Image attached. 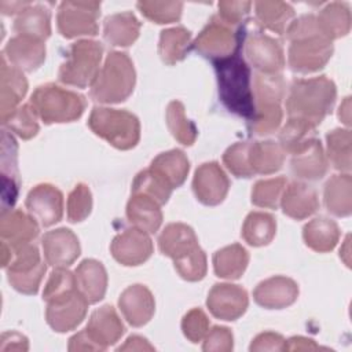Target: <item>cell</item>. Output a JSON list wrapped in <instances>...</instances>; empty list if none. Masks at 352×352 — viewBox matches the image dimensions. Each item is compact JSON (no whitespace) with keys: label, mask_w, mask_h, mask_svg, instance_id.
<instances>
[{"label":"cell","mask_w":352,"mask_h":352,"mask_svg":"<svg viewBox=\"0 0 352 352\" xmlns=\"http://www.w3.org/2000/svg\"><path fill=\"white\" fill-rule=\"evenodd\" d=\"M250 7V1H220L217 16L230 26L239 25L248 16Z\"/></svg>","instance_id":"55"},{"label":"cell","mask_w":352,"mask_h":352,"mask_svg":"<svg viewBox=\"0 0 352 352\" xmlns=\"http://www.w3.org/2000/svg\"><path fill=\"white\" fill-rule=\"evenodd\" d=\"M182 330L187 340L191 342H199L205 338L209 330V319L199 308L188 311L182 320Z\"/></svg>","instance_id":"53"},{"label":"cell","mask_w":352,"mask_h":352,"mask_svg":"<svg viewBox=\"0 0 352 352\" xmlns=\"http://www.w3.org/2000/svg\"><path fill=\"white\" fill-rule=\"evenodd\" d=\"M254 114L250 120V131L264 136L275 132L282 121L280 102L285 95V82L279 74L257 73L253 80Z\"/></svg>","instance_id":"5"},{"label":"cell","mask_w":352,"mask_h":352,"mask_svg":"<svg viewBox=\"0 0 352 352\" xmlns=\"http://www.w3.org/2000/svg\"><path fill=\"white\" fill-rule=\"evenodd\" d=\"M213 66L217 76L219 98L224 107L250 121L254 114L252 72L242 58L241 50L230 56L213 60Z\"/></svg>","instance_id":"3"},{"label":"cell","mask_w":352,"mask_h":352,"mask_svg":"<svg viewBox=\"0 0 352 352\" xmlns=\"http://www.w3.org/2000/svg\"><path fill=\"white\" fill-rule=\"evenodd\" d=\"M230 188V180L217 162H205L194 173L192 191L199 202L214 206L224 201Z\"/></svg>","instance_id":"14"},{"label":"cell","mask_w":352,"mask_h":352,"mask_svg":"<svg viewBox=\"0 0 352 352\" xmlns=\"http://www.w3.org/2000/svg\"><path fill=\"white\" fill-rule=\"evenodd\" d=\"M336 96V84L326 76L294 80L286 96L287 118L316 128L331 111Z\"/></svg>","instance_id":"2"},{"label":"cell","mask_w":352,"mask_h":352,"mask_svg":"<svg viewBox=\"0 0 352 352\" xmlns=\"http://www.w3.org/2000/svg\"><path fill=\"white\" fill-rule=\"evenodd\" d=\"M158 248L162 254L173 261L179 260L199 248L194 230L183 223L168 224L158 236Z\"/></svg>","instance_id":"26"},{"label":"cell","mask_w":352,"mask_h":352,"mask_svg":"<svg viewBox=\"0 0 352 352\" xmlns=\"http://www.w3.org/2000/svg\"><path fill=\"white\" fill-rule=\"evenodd\" d=\"M256 21L263 29L283 34L294 16V10L283 1H257L254 3Z\"/></svg>","instance_id":"36"},{"label":"cell","mask_w":352,"mask_h":352,"mask_svg":"<svg viewBox=\"0 0 352 352\" xmlns=\"http://www.w3.org/2000/svg\"><path fill=\"white\" fill-rule=\"evenodd\" d=\"M118 307L125 320L133 326H144L154 315L155 301L151 292L143 285H131L120 296Z\"/></svg>","instance_id":"20"},{"label":"cell","mask_w":352,"mask_h":352,"mask_svg":"<svg viewBox=\"0 0 352 352\" xmlns=\"http://www.w3.org/2000/svg\"><path fill=\"white\" fill-rule=\"evenodd\" d=\"M138 8L155 23H172L180 19L183 3L180 1H139Z\"/></svg>","instance_id":"46"},{"label":"cell","mask_w":352,"mask_h":352,"mask_svg":"<svg viewBox=\"0 0 352 352\" xmlns=\"http://www.w3.org/2000/svg\"><path fill=\"white\" fill-rule=\"evenodd\" d=\"M276 232V220L265 212H252L245 219L242 227V238L250 246L268 245Z\"/></svg>","instance_id":"40"},{"label":"cell","mask_w":352,"mask_h":352,"mask_svg":"<svg viewBox=\"0 0 352 352\" xmlns=\"http://www.w3.org/2000/svg\"><path fill=\"white\" fill-rule=\"evenodd\" d=\"M92 209V195L88 186L80 183L67 198V219L72 223L85 220Z\"/></svg>","instance_id":"51"},{"label":"cell","mask_w":352,"mask_h":352,"mask_svg":"<svg viewBox=\"0 0 352 352\" xmlns=\"http://www.w3.org/2000/svg\"><path fill=\"white\" fill-rule=\"evenodd\" d=\"M16 36L44 41L51 34V12L43 4H30L18 14L14 22Z\"/></svg>","instance_id":"32"},{"label":"cell","mask_w":352,"mask_h":352,"mask_svg":"<svg viewBox=\"0 0 352 352\" xmlns=\"http://www.w3.org/2000/svg\"><path fill=\"white\" fill-rule=\"evenodd\" d=\"M322 349L314 340L305 337H292L285 342V351H318Z\"/></svg>","instance_id":"59"},{"label":"cell","mask_w":352,"mask_h":352,"mask_svg":"<svg viewBox=\"0 0 352 352\" xmlns=\"http://www.w3.org/2000/svg\"><path fill=\"white\" fill-rule=\"evenodd\" d=\"M3 56L21 72H34L45 59V45L41 40L15 36L4 47Z\"/></svg>","instance_id":"21"},{"label":"cell","mask_w":352,"mask_h":352,"mask_svg":"<svg viewBox=\"0 0 352 352\" xmlns=\"http://www.w3.org/2000/svg\"><path fill=\"white\" fill-rule=\"evenodd\" d=\"M191 44V33L183 26L165 29L160 34L158 54L164 63L175 65L186 58Z\"/></svg>","instance_id":"39"},{"label":"cell","mask_w":352,"mask_h":352,"mask_svg":"<svg viewBox=\"0 0 352 352\" xmlns=\"http://www.w3.org/2000/svg\"><path fill=\"white\" fill-rule=\"evenodd\" d=\"M245 55L249 63L263 74H279L285 66V55L280 44L260 32L245 41Z\"/></svg>","instance_id":"13"},{"label":"cell","mask_w":352,"mask_h":352,"mask_svg":"<svg viewBox=\"0 0 352 352\" xmlns=\"http://www.w3.org/2000/svg\"><path fill=\"white\" fill-rule=\"evenodd\" d=\"M153 351L154 346L148 344V341L140 336H131L124 345L118 348V351Z\"/></svg>","instance_id":"60"},{"label":"cell","mask_w":352,"mask_h":352,"mask_svg":"<svg viewBox=\"0 0 352 352\" xmlns=\"http://www.w3.org/2000/svg\"><path fill=\"white\" fill-rule=\"evenodd\" d=\"M30 3L28 1H1L0 3V8H1V12L6 14V15H12L15 12H22L26 7H29Z\"/></svg>","instance_id":"61"},{"label":"cell","mask_w":352,"mask_h":352,"mask_svg":"<svg viewBox=\"0 0 352 352\" xmlns=\"http://www.w3.org/2000/svg\"><path fill=\"white\" fill-rule=\"evenodd\" d=\"M248 157L253 175H271L282 168L285 151L274 140L250 142Z\"/></svg>","instance_id":"31"},{"label":"cell","mask_w":352,"mask_h":352,"mask_svg":"<svg viewBox=\"0 0 352 352\" xmlns=\"http://www.w3.org/2000/svg\"><path fill=\"white\" fill-rule=\"evenodd\" d=\"M326 142L327 158L331 165L338 170L348 172L351 169V131L341 128L334 129L326 135Z\"/></svg>","instance_id":"43"},{"label":"cell","mask_w":352,"mask_h":352,"mask_svg":"<svg viewBox=\"0 0 352 352\" xmlns=\"http://www.w3.org/2000/svg\"><path fill=\"white\" fill-rule=\"evenodd\" d=\"M320 32L329 38H340L351 29V11L346 3L333 1L320 10L316 16Z\"/></svg>","instance_id":"37"},{"label":"cell","mask_w":352,"mask_h":352,"mask_svg":"<svg viewBox=\"0 0 352 352\" xmlns=\"http://www.w3.org/2000/svg\"><path fill=\"white\" fill-rule=\"evenodd\" d=\"M315 129L316 128L302 121L287 118V122L279 133V144L285 153L293 155L305 148L312 140L316 139Z\"/></svg>","instance_id":"41"},{"label":"cell","mask_w":352,"mask_h":352,"mask_svg":"<svg viewBox=\"0 0 352 352\" xmlns=\"http://www.w3.org/2000/svg\"><path fill=\"white\" fill-rule=\"evenodd\" d=\"M234 337L230 329L223 326H213L205 336L202 345L204 351H221L228 352L234 346Z\"/></svg>","instance_id":"54"},{"label":"cell","mask_w":352,"mask_h":352,"mask_svg":"<svg viewBox=\"0 0 352 352\" xmlns=\"http://www.w3.org/2000/svg\"><path fill=\"white\" fill-rule=\"evenodd\" d=\"M135 81L136 74L131 58L125 52L113 51L92 82L89 95L99 103H120L131 96Z\"/></svg>","instance_id":"4"},{"label":"cell","mask_w":352,"mask_h":352,"mask_svg":"<svg viewBox=\"0 0 352 352\" xmlns=\"http://www.w3.org/2000/svg\"><path fill=\"white\" fill-rule=\"evenodd\" d=\"M351 98H345V100L342 102V104L340 106V111H338V117H340V120L344 122V124H346V125H349V120H351V111H349V109H351V100H349Z\"/></svg>","instance_id":"62"},{"label":"cell","mask_w":352,"mask_h":352,"mask_svg":"<svg viewBox=\"0 0 352 352\" xmlns=\"http://www.w3.org/2000/svg\"><path fill=\"white\" fill-rule=\"evenodd\" d=\"M29 103L44 124L72 122L81 117L87 106L82 95L55 84L37 87Z\"/></svg>","instance_id":"6"},{"label":"cell","mask_w":352,"mask_h":352,"mask_svg":"<svg viewBox=\"0 0 352 352\" xmlns=\"http://www.w3.org/2000/svg\"><path fill=\"white\" fill-rule=\"evenodd\" d=\"M210 314L221 320H236L249 305L248 293L238 285L216 283L206 300Z\"/></svg>","instance_id":"15"},{"label":"cell","mask_w":352,"mask_h":352,"mask_svg":"<svg viewBox=\"0 0 352 352\" xmlns=\"http://www.w3.org/2000/svg\"><path fill=\"white\" fill-rule=\"evenodd\" d=\"M110 250L120 264L139 265L153 254V242L146 231L132 227L114 236Z\"/></svg>","instance_id":"16"},{"label":"cell","mask_w":352,"mask_h":352,"mask_svg":"<svg viewBox=\"0 0 352 352\" xmlns=\"http://www.w3.org/2000/svg\"><path fill=\"white\" fill-rule=\"evenodd\" d=\"M102 55L103 47L99 41L80 40L73 43L59 67L60 82L77 88L91 87L100 70Z\"/></svg>","instance_id":"8"},{"label":"cell","mask_w":352,"mask_h":352,"mask_svg":"<svg viewBox=\"0 0 352 352\" xmlns=\"http://www.w3.org/2000/svg\"><path fill=\"white\" fill-rule=\"evenodd\" d=\"M140 22L133 12H117L109 15L103 23L104 40L113 47H128L139 37Z\"/></svg>","instance_id":"30"},{"label":"cell","mask_w":352,"mask_h":352,"mask_svg":"<svg viewBox=\"0 0 352 352\" xmlns=\"http://www.w3.org/2000/svg\"><path fill=\"white\" fill-rule=\"evenodd\" d=\"M11 250L12 256L6 267L8 282L19 293L36 294L47 270L37 246L30 242L14 246Z\"/></svg>","instance_id":"9"},{"label":"cell","mask_w":352,"mask_h":352,"mask_svg":"<svg viewBox=\"0 0 352 352\" xmlns=\"http://www.w3.org/2000/svg\"><path fill=\"white\" fill-rule=\"evenodd\" d=\"M298 297L297 283L287 276H271L260 282L254 292V301L267 309H282L292 305Z\"/></svg>","instance_id":"19"},{"label":"cell","mask_w":352,"mask_h":352,"mask_svg":"<svg viewBox=\"0 0 352 352\" xmlns=\"http://www.w3.org/2000/svg\"><path fill=\"white\" fill-rule=\"evenodd\" d=\"M88 126L95 135L120 150L135 147L140 139L139 120L126 110L94 107L88 118Z\"/></svg>","instance_id":"7"},{"label":"cell","mask_w":352,"mask_h":352,"mask_svg":"<svg viewBox=\"0 0 352 352\" xmlns=\"http://www.w3.org/2000/svg\"><path fill=\"white\" fill-rule=\"evenodd\" d=\"M88 301L77 289L59 296L47 302V323L58 333H66L76 329L87 315Z\"/></svg>","instance_id":"12"},{"label":"cell","mask_w":352,"mask_h":352,"mask_svg":"<svg viewBox=\"0 0 352 352\" xmlns=\"http://www.w3.org/2000/svg\"><path fill=\"white\" fill-rule=\"evenodd\" d=\"M29 213L43 226L50 227L58 223L63 216V195L52 184H38L33 187L26 197Z\"/></svg>","instance_id":"17"},{"label":"cell","mask_w":352,"mask_h":352,"mask_svg":"<svg viewBox=\"0 0 352 352\" xmlns=\"http://www.w3.org/2000/svg\"><path fill=\"white\" fill-rule=\"evenodd\" d=\"M166 124L172 136L184 146H191L198 135V131L184 113V106L180 100H172L166 109Z\"/></svg>","instance_id":"42"},{"label":"cell","mask_w":352,"mask_h":352,"mask_svg":"<svg viewBox=\"0 0 352 352\" xmlns=\"http://www.w3.org/2000/svg\"><path fill=\"white\" fill-rule=\"evenodd\" d=\"M280 205L286 216L302 220L319 209V199L315 188L311 186L301 182H292L285 187Z\"/></svg>","instance_id":"24"},{"label":"cell","mask_w":352,"mask_h":352,"mask_svg":"<svg viewBox=\"0 0 352 352\" xmlns=\"http://www.w3.org/2000/svg\"><path fill=\"white\" fill-rule=\"evenodd\" d=\"M161 179H164L172 188L180 187L188 173L190 162L187 155L177 148L158 154L150 165Z\"/></svg>","instance_id":"33"},{"label":"cell","mask_w":352,"mask_h":352,"mask_svg":"<svg viewBox=\"0 0 352 352\" xmlns=\"http://www.w3.org/2000/svg\"><path fill=\"white\" fill-rule=\"evenodd\" d=\"M1 82H0V116L4 124L18 109L19 102L26 95L28 81L23 73L8 65L1 55Z\"/></svg>","instance_id":"23"},{"label":"cell","mask_w":352,"mask_h":352,"mask_svg":"<svg viewBox=\"0 0 352 352\" xmlns=\"http://www.w3.org/2000/svg\"><path fill=\"white\" fill-rule=\"evenodd\" d=\"M286 37L290 41L287 62L293 72H318L333 55V43L320 32L315 15H301L290 22Z\"/></svg>","instance_id":"1"},{"label":"cell","mask_w":352,"mask_h":352,"mask_svg":"<svg viewBox=\"0 0 352 352\" xmlns=\"http://www.w3.org/2000/svg\"><path fill=\"white\" fill-rule=\"evenodd\" d=\"M69 351H100V348L91 340L85 330L74 334L69 340Z\"/></svg>","instance_id":"58"},{"label":"cell","mask_w":352,"mask_h":352,"mask_svg":"<svg viewBox=\"0 0 352 352\" xmlns=\"http://www.w3.org/2000/svg\"><path fill=\"white\" fill-rule=\"evenodd\" d=\"M16 142L7 131H3L1 135V180L16 182L18 170H16Z\"/></svg>","instance_id":"52"},{"label":"cell","mask_w":352,"mask_h":352,"mask_svg":"<svg viewBox=\"0 0 352 352\" xmlns=\"http://www.w3.org/2000/svg\"><path fill=\"white\" fill-rule=\"evenodd\" d=\"M3 125H7L10 131L15 132L19 138L25 140L32 139L38 132L37 114L34 113L30 103L18 107Z\"/></svg>","instance_id":"47"},{"label":"cell","mask_w":352,"mask_h":352,"mask_svg":"<svg viewBox=\"0 0 352 352\" xmlns=\"http://www.w3.org/2000/svg\"><path fill=\"white\" fill-rule=\"evenodd\" d=\"M302 238L305 245L312 250L326 253L337 245L340 239V228L334 220L316 217L304 226Z\"/></svg>","instance_id":"35"},{"label":"cell","mask_w":352,"mask_h":352,"mask_svg":"<svg viewBox=\"0 0 352 352\" xmlns=\"http://www.w3.org/2000/svg\"><path fill=\"white\" fill-rule=\"evenodd\" d=\"M100 351L116 344L124 334V324L111 305H103L95 309L84 329Z\"/></svg>","instance_id":"22"},{"label":"cell","mask_w":352,"mask_h":352,"mask_svg":"<svg viewBox=\"0 0 352 352\" xmlns=\"http://www.w3.org/2000/svg\"><path fill=\"white\" fill-rule=\"evenodd\" d=\"M286 184H287V180L285 177L258 180L252 190L253 205L258 208L276 209L280 204V198Z\"/></svg>","instance_id":"45"},{"label":"cell","mask_w":352,"mask_h":352,"mask_svg":"<svg viewBox=\"0 0 352 352\" xmlns=\"http://www.w3.org/2000/svg\"><path fill=\"white\" fill-rule=\"evenodd\" d=\"M286 340L272 331H265L254 337L250 344V351H285Z\"/></svg>","instance_id":"56"},{"label":"cell","mask_w":352,"mask_h":352,"mask_svg":"<svg viewBox=\"0 0 352 352\" xmlns=\"http://www.w3.org/2000/svg\"><path fill=\"white\" fill-rule=\"evenodd\" d=\"M29 342L25 336L18 331H6L0 338V351H28Z\"/></svg>","instance_id":"57"},{"label":"cell","mask_w":352,"mask_h":352,"mask_svg":"<svg viewBox=\"0 0 352 352\" xmlns=\"http://www.w3.org/2000/svg\"><path fill=\"white\" fill-rule=\"evenodd\" d=\"M126 217L133 227L154 234L162 223L161 205L146 194L132 192L126 204Z\"/></svg>","instance_id":"27"},{"label":"cell","mask_w":352,"mask_h":352,"mask_svg":"<svg viewBox=\"0 0 352 352\" xmlns=\"http://www.w3.org/2000/svg\"><path fill=\"white\" fill-rule=\"evenodd\" d=\"M293 175L302 180H319L327 172V160L319 139L312 140L305 148L293 154L290 161Z\"/></svg>","instance_id":"29"},{"label":"cell","mask_w":352,"mask_h":352,"mask_svg":"<svg viewBox=\"0 0 352 352\" xmlns=\"http://www.w3.org/2000/svg\"><path fill=\"white\" fill-rule=\"evenodd\" d=\"M41 243L45 261L55 268L72 265L81 252L78 238L65 227L45 232Z\"/></svg>","instance_id":"18"},{"label":"cell","mask_w":352,"mask_h":352,"mask_svg":"<svg viewBox=\"0 0 352 352\" xmlns=\"http://www.w3.org/2000/svg\"><path fill=\"white\" fill-rule=\"evenodd\" d=\"M340 256L344 258L345 264L349 267V235L346 236V239L344 242V249L340 250Z\"/></svg>","instance_id":"63"},{"label":"cell","mask_w":352,"mask_h":352,"mask_svg":"<svg viewBox=\"0 0 352 352\" xmlns=\"http://www.w3.org/2000/svg\"><path fill=\"white\" fill-rule=\"evenodd\" d=\"M100 3L98 1H63L58 8L56 23L59 33L66 38L95 36L99 30Z\"/></svg>","instance_id":"10"},{"label":"cell","mask_w":352,"mask_h":352,"mask_svg":"<svg viewBox=\"0 0 352 352\" xmlns=\"http://www.w3.org/2000/svg\"><path fill=\"white\" fill-rule=\"evenodd\" d=\"M173 263L177 274L186 280L197 282L206 275V270H208L206 256L201 248L195 249L194 252H191L190 254L179 260H175Z\"/></svg>","instance_id":"49"},{"label":"cell","mask_w":352,"mask_h":352,"mask_svg":"<svg viewBox=\"0 0 352 352\" xmlns=\"http://www.w3.org/2000/svg\"><path fill=\"white\" fill-rule=\"evenodd\" d=\"M249 143L250 142H238L230 146L223 154V162L226 168L236 177H252L253 172L249 165Z\"/></svg>","instance_id":"48"},{"label":"cell","mask_w":352,"mask_h":352,"mask_svg":"<svg viewBox=\"0 0 352 352\" xmlns=\"http://www.w3.org/2000/svg\"><path fill=\"white\" fill-rule=\"evenodd\" d=\"M74 275L78 290L89 304H95L104 297L107 272L102 263L94 258H85L78 264Z\"/></svg>","instance_id":"28"},{"label":"cell","mask_w":352,"mask_h":352,"mask_svg":"<svg viewBox=\"0 0 352 352\" xmlns=\"http://www.w3.org/2000/svg\"><path fill=\"white\" fill-rule=\"evenodd\" d=\"M352 179L349 173L334 175L324 184V205L330 213L338 217L351 214Z\"/></svg>","instance_id":"34"},{"label":"cell","mask_w":352,"mask_h":352,"mask_svg":"<svg viewBox=\"0 0 352 352\" xmlns=\"http://www.w3.org/2000/svg\"><path fill=\"white\" fill-rule=\"evenodd\" d=\"M249 263L246 249L239 243H232L213 254V270L219 278L238 279L245 272Z\"/></svg>","instance_id":"38"},{"label":"cell","mask_w":352,"mask_h":352,"mask_svg":"<svg viewBox=\"0 0 352 352\" xmlns=\"http://www.w3.org/2000/svg\"><path fill=\"white\" fill-rule=\"evenodd\" d=\"M242 47L241 34L219 16H212L209 23L201 30L194 41V48L212 62L230 56Z\"/></svg>","instance_id":"11"},{"label":"cell","mask_w":352,"mask_h":352,"mask_svg":"<svg viewBox=\"0 0 352 352\" xmlns=\"http://www.w3.org/2000/svg\"><path fill=\"white\" fill-rule=\"evenodd\" d=\"M1 241L11 248L30 243L38 235V226L34 217L22 210L1 212L0 217Z\"/></svg>","instance_id":"25"},{"label":"cell","mask_w":352,"mask_h":352,"mask_svg":"<svg viewBox=\"0 0 352 352\" xmlns=\"http://www.w3.org/2000/svg\"><path fill=\"white\" fill-rule=\"evenodd\" d=\"M74 289H77L76 275L66 270V267H58L51 272L50 279L47 280L43 292V300L48 302Z\"/></svg>","instance_id":"50"},{"label":"cell","mask_w":352,"mask_h":352,"mask_svg":"<svg viewBox=\"0 0 352 352\" xmlns=\"http://www.w3.org/2000/svg\"><path fill=\"white\" fill-rule=\"evenodd\" d=\"M172 191L173 188L150 168L139 172L132 183V192L146 194L155 199L160 205L168 202Z\"/></svg>","instance_id":"44"}]
</instances>
